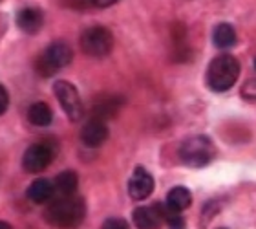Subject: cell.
Returning <instances> with one entry per match:
<instances>
[{
	"label": "cell",
	"mask_w": 256,
	"mask_h": 229,
	"mask_svg": "<svg viewBox=\"0 0 256 229\" xmlns=\"http://www.w3.org/2000/svg\"><path fill=\"white\" fill-rule=\"evenodd\" d=\"M86 216L84 200L79 196H62L60 200H55L46 209V220L48 224L59 229H75L82 224Z\"/></svg>",
	"instance_id": "obj_1"
},
{
	"label": "cell",
	"mask_w": 256,
	"mask_h": 229,
	"mask_svg": "<svg viewBox=\"0 0 256 229\" xmlns=\"http://www.w3.org/2000/svg\"><path fill=\"white\" fill-rule=\"evenodd\" d=\"M240 77V63L229 54L218 55L207 68V85L212 92H227Z\"/></svg>",
	"instance_id": "obj_2"
},
{
	"label": "cell",
	"mask_w": 256,
	"mask_h": 229,
	"mask_svg": "<svg viewBox=\"0 0 256 229\" xmlns=\"http://www.w3.org/2000/svg\"><path fill=\"white\" fill-rule=\"evenodd\" d=\"M216 147L207 136H190L180 145V158L188 167H205L214 160Z\"/></svg>",
	"instance_id": "obj_3"
},
{
	"label": "cell",
	"mask_w": 256,
	"mask_h": 229,
	"mask_svg": "<svg viewBox=\"0 0 256 229\" xmlns=\"http://www.w3.org/2000/svg\"><path fill=\"white\" fill-rule=\"evenodd\" d=\"M74 59V52L66 43H54L50 44L48 48L44 50V54L37 59L35 68H37L38 75L42 77H52L55 72H59L60 68L68 66Z\"/></svg>",
	"instance_id": "obj_4"
},
{
	"label": "cell",
	"mask_w": 256,
	"mask_h": 229,
	"mask_svg": "<svg viewBox=\"0 0 256 229\" xmlns=\"http://www.w3.org/2000/svg\"><path fill=\"white\" fill-rule=\"evenodd\" d=\"M114 48V35L104 26H92L80 35V50L88 57L102 59Z\"/></svg>",
	"instance_id": "obj_5"
},
{
	"label": "cell",
	"mask_w": 256,
	"mask_h": 229,
	"mask_svg": "<svg viewBox=\"0 0 256 229\" xmlns=\"http://www.w3.org/2000/svg\"><path fill=\"white\" fill-rule=\"evenodd\" d=\"M55 156V147L54 145L46 143H33L30 145L22 156V167L26 172H32V174H37V172H42L44 169H48L50 163L54 161Z\"/></svg>",
	"instance_id": "obj_6"
},
{
	"label": "cell",
	"mask_w": 256,
	"mask_h": 229,
	"mask_svg": "<svg viewBox=\"0 0 256 229\" xmlns=\"http://www.w3.org/2000/svg\"><path fill=\"white\" fill-rule=\"evenodd\" d=\"M54 92L55 97L59 99L62 110L72 121H79L80 117L84 116V108H82L79 92H77V88L72 83H68V81H57L54 85Z\"/></svg>",
	"instance_id": "obj_7"
},
{
	"label": "cell",
	"mask_w": 256,
	"mask_h": 229,
	"mask_svg": "<svg viewBox=\"0 0 256 229\" xmlns=\"http://www.w3.org/2000/svg\"><path fill=\"white\" fill-rule=\"evenodd\" d=\"M132 220L138 229H160L165 222V205L154 203L148 207H138L134 211Z\"/></svg>",
	"instance_id": "obj_8"
},
{
	"label": "cell",
	"mask_w": 256,
	"mask_h": 229,
	"mask_svg": "<svg viewBox=\"0 0 256 229\" xmlns=\"http://www.w3.org/2000/svg\"><path fill=\"white\" fill-rule=\"evenodd\" d=\"M152 191H154V178H152V174L143 167H138L134 171L130 181H128V194H130V198L141 202V200H146L152 194Z\"/></svg>",
	"instance_id": "obj_9"
},
{
	"label": "cell",
	"mask_w": 256,
	"mask_h": 229,
	"mask_svg": "<svg viewBox=\"0 0 256 229\" xmlns=\"http://www.w3.org/2000/svg\"><path fill=\"white\" fill-rule=\"evenodd\" d=\"M106 139H108L106 123L101 121V119H96V117H92L90 121L82 127V130H80V141H82L86 147H92V149L102 145Z\"/></svg>",
	"instance_id": "obj_10"
},
{
	"label": "cell",
	"mask_w": 256,
	"mask_h": 229,
	"mask_svg": "<svg viewBox=\"0 0 256 229\" xmlns=\"http://www.w3.org/2000/svg\"><path fill=\"white\" fill-rule=\"evenodd\" d=\"M44 17L42 13L35 8H26V10L18 11L16 15V26L20 28L24 33H37L42 28Z\"/></svg>",
	"instance_id": "obj_11"
},
{
	"label": "cell",
	"mask_w": 256,
	"mask_h": 229,
	"mask_svg": "<svg viewBox=\"0 0 256 229\" xmlns=\"http://www.w3.org/2000/svg\"><path fill=\"white\" fill-rule=\"evenodd\" d=\"M121 107H123V99H121V97H118V96L102 97L101 101H97L96 105H94V117H96V119H101V121L112 119V117L119 112Z\"/></svg>",
	"instance_id": "obj_12"
},
{
	"label": "cell",
	"mask_w": 256,
	"mask_h": 229,
	"mask_svg": "<svg viewBox=\"0 0 256 229\" xmlns=\"http://www.w3.org/2000/svg\"><path fill=\"white\" fill-rule=\"evenodd\" d=\"M190 203H192V194L187 187L178 185L166 194L165 205H166V209H170V211H174V213H182V211L188 209L190 207Z\"/></svg>",
	"instance_id": "obj_13"
},
{
	"label": "cell",
	"mask_w": 256,
	"mask_h": 229,
	"mask_svg": "<svg viewBox=\"0 0 256 229\" xmlns=\"http://www.w3.org/2000/svg\"><path fill=\"white\" fill-rule=\"evenodd\" d=\"M55 192V185L46 178H38L28 187V198L35 203H46L52 200Z\"/></svg>",
	"instance_id": "obj_14"
},
{
	"label": "cell",
	"mask_w": 256,
	"mask_h": 229,
	"mask_svg": "<svg viewBox=\"0 0 256 229\" xmlns=\"http://www.w3.org/2000/svg\"><path fill=\"white\" fill-rule=\"evenodd\" d=\"M212 43L216 48L220 50H229L236 44V32L234 28L227 24V22H222L214 28L212 32Z\"/></svg>",
	"instance_id": "obj_15"
},
{
	"label": "cell",
	"mask_w": 256,
	"mask_h": 229,
	"mask_svg": "<svg viewBox=\"0 0 256 229\" xmlns=\"http://www.w3.org/2000/svg\"><path fill=\"white\" fill-rule=\"evenodd\" d=\"M28 119L35 127H48L50 123L54 121V112H52V108L46 103L37 101L33 103L30 110H28Z\"/></svg>",
	"instance_id": "obj_16"
},
{
	"label": "cell",
	"mask_w": 256,
	"mask_h": 229,
	"mask_svg": "<svg viewBox=\"0 0 256 229\" xmlns=\"http://www.w3.org/2000/svg\"><path fill=\"white\" fill-rule=\"evenodd\" d=\"M55 191H59L62 196H74L77 187H79V178L74 171H64L55 178Z\"/></svg>",
	"instance_id": "obj_17"
},
{
	"label": "cell",
	"mask_w": 256,
	"mask_h": 229,
	"mask_svg": "<svg viewBox=\"0 0 256 229\" xmlns=\"http://www.w3.org/2000/svg\"><path fill=\"white\" fill-rule=\"evenodd\" d=\"M165 222L168 225V229H187L185 218L180 213H174L170 209H166V205H165Z\"/></svg>",
	"instance_id": "obj_18"
},
{
	"label": "cell",
	"mask_w": 256,
	"mask_h": 229,
	"mask_svg": "<svg viewBox=\"0 0 256 229\" xmlns=\"http://www.w3.org/2000/svg\"><path fill=\"white\" fill-rule=\"evenodd\" d=\"M102 229H130V225H128V222L123 218H108V220H104Z\"/></svg>",
	"instance_id": "obj_19"
},
{
	"label": "cell",
	"mask_w": 256,
	"mask_h": 229,
	"mask_svg": "<svg viewBox=\"0 0 256 229\" xmlns=\"http://www.w3.org/2000/svg\"><path fill=\"white\" fill-rule=\"evenodd\" d=\"M8 107H10V94H8L4 86L0 85V116L8 110Z\"/></svg>",
	"instance_id": "obj_20"
},
{
	"label": "cell",
	"mask_w": 256,
	"mask_h": 229,
	"mask_svg": "<svg viewBox=\"0 0 256 229\" xmlns=\"http://www.w3.org/2000/svg\"><path fill=\"white\" fill-rule=\"evenodd\" d=\"M86 6H94V8H110V6L118 4L119 0H82Z\"/></svg>",
	"instance_id": "obj_21"
},
{
	"label": "cell",
	"mask_w": 256,
	"mask_h": 229,
	"mask_svg": "<svg viewBox=\"0 0 256 229\" xmlns=\"http://www.w3.org/2000/svg\"><path fill=\"white\" fill-rule=\"evenodd\" d=\"M0 229H11V225L8 222H4V220H0Z\"/></svg>",
	"instance_id": "obj_22"
},
{
	"label": "cell",
	"mask_w": 256,
	"mask_h": 229,
	"mask_svg": "<svg viewBox=\"0 0 256 229\" xmlns=\"http://www.w3.org/2000/svg\"><path fill=\"white\" fill-rule=\"evenodd\" d=\"M254 68H256V59H254Z\"/></svg>",
	"instance_id": "obj_23"
},
{
	"label": "cell",
	"mask_w": 256,
	"mask_h": 229,
	"mask_svg": "<svg viewBox=\"0 0 256 229\" xmlns=\"http://www.w3.org/2000/svg\"><path fill=\"white\" fill-rule=\"evenodd\" d=\"M222 229H224V227H222Z\"/></svg>",
	"instance_id": "obj_24"
}]
</instances>
